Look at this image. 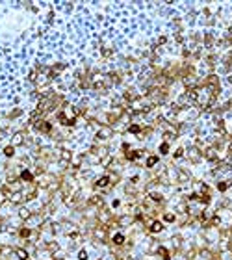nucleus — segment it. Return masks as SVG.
<instances>
[{"label": "nucleus", "instance_id": "obj_1", "mask_svg": "<svg viewBox=\"0 0 232 260\" xmlns=\"http://www.w3.org/2000/svg\"><path fill=\"white\" fill-rule=\"evenodd\" d=\"M113 136V128L110 127H99L97 130V139H110Z\"/></svg>", "mask_w": 232, "mask_h": 260}, {"label": "nucleus", "instance_id": "obj_2", "mask_svg": "<svg viewBox=\"0 0 232 260\" xmlns=\"http://www.w3.org/2000/svg\"><path fill=\"white\" fill-rule=\"evenodd\" d=\"M22 143H24V134H22V132L13 134V137H11V145H13V147H19V145H22Z\"/></svg>", "mask_w": 232, "mask_h": 260}, {"label": "nucleus", "instance_id": "obj_3", "mask_svg": "<svg viewBox=\"0 0 232 260\" xmlns=\"http://www.w3.org/2000/svg\"><path fill=\"white\" fill-rule=\"evenodd\" d=\"M34 127L37 128V130H41V132H50V123H45V121H35L34 123Z\"/></svg>", "mask_w": 232, "mask_h": 260}, {"label": "nucleus", "instance_id": "obj_4", "mask_svg": "<svg viewBox=\"0 0 232 260\" xmlns=\"http://www.w3.org/2000/svg\"><path fill=\"white\" fill-rule=\"evenodd\" d=\"M60 158L63 160V162H71V160H73V152H71L69 149H61L60 151Z\"/></svg>", "mask_w": 232, "mask_h": 260}, {"label": "nucleus", "instance_id": "obj_5", "mask_svg": "<svg viewBox=\"0 0 232 260\" xmlns=\"http://www.w3.org/2000/svg\"><path fill=\"white\" fill-rule=\"evenodd\" d=\"M19 180H22V182H32V180H34V175H32L30 171H26V169H24V171L19 175Z\"/></svg>", "mask_w": 232, "mask_h": 260}, {"label": "nucleus", "instance_id": "obj_6", "mask_svg": "<svg viewBox=\"0 0 232 260\" xmlns=\"http://www.w3.org/2000/svg\"><path fill=\"white\" fill-rule=\"evenodd\" d=\"M21 201H22V193H21V191H15V193H11V195H9V203L19 204Z\"/></svg>", "mask_w": 232, "mask_h": 260}, {"label": "nucleus", "instance_id": "obj_7", "mask_svg": "<svg viewBox=\"0 0 232 260\" xmlns=\"http://www.w3.org/2000/svg\"><path fill=\"white\" fill-rule=\"evenodd\" d=\"M204 156H206V160H215V156H217V152H215V149L214 147H210V149H206V151H204Z\"/></svg>", "mask_w": 232, "mask_h": 260}, {"label": "nucleus", "instance_id": "obj_8", "mask_svg": "<svg viewBox=\"0 0 232 260\" xmlns=\"http://www.w3.org/2000/svg\"><path fill=\"white\" fill-rule=\"evenodd\" d=\"M19 218H21V219H24V221H26V219H30V218H32V212H30L28 208H21V210H19Z\"/></svg>", "mask_w": 232, "mask_h": 260}, {"label": "nucleus", "instance_id": "obj_9", "mask_svg": "<svg viewBox=\"0 0 232 260\" xmlns=\"http://www.w3.org/2000/svg\"><path fill=\"white\" fill-rule=\"evenodd\" d=\"M110 182H112V180H110V176H102V178H99V180H97V184H95V186H97V188H106Z\"/></svg>", "mask_w": 232, "mask_h": 260}, {"label": "nucleus", "instance_id": "obj_10", "mask_svg": "<svg viewBox=\"0 0 232 260\" xmlns=\"http://www.w3.org/2000/svg\"><path fill=\"white\" fill-rule=\"evenodd\" d=\"M15 255H17L19 260H28V251H26V249H17V251H15Z\"/></svg>", "mask_w": 232, "mask_h": 260}, {"label": "nucleus", "instance_id": "obj_11", "mask_svg": "<svg viewBox=\"0 0 232 260\" xmlns=\"http://www.w3.org/2000/svg\"><path fill=\"white\" fill-rule=\"evenodd\" d=\"M82 162H84V156H74V158L71 160V165L78 169V167H80V165H82Z\"/></svg>", "mask_w": 232, "mask_h": 260}, {"label": "nucleus", "instance_id": "obj_12", "mask_svg": "<svg viewBox=\"0 0 232 260\" xmlns=\"http://www.w3.org/2000/svg\"><path fill=\"white\" fill-rule=\"evenodd\" d=\"M87 203H89V204H93V206H99V208L102 206V199H100V197H97V195H93L91 199L87 201Z\"/></svg>", "mask_w": 232, "mask_h": 260}, {"label": "nucleus", "instance_id": "obj_13", "mask_svg": "<svg viewBox=\"0 0 232 260\" xmlns=\"http://www.w3.org/2000/svg\"><path fill=\"white\" fill-rule=\"evenodd\" d=\"M19 234H21V238H26V240H28V238H34V236H32V230H30V228H21V230H19Z\"/></svg>", "mask_w": 232, "mask_h": 260}, {"label": "nucleus", "instance_id": "obj_14", "mask_svg": "<svg viewBox=\"0 0 232 260\" xmlns=\"http://www.w3.org/2000/svg\"><path fill=\"white\" fill-rule=\"evenodd\" d=\"M162 230H163V225L160 221H154L151 225V232H162Z\"/></svg>", "mask_w": 232, "mask_h": 260}, {"label": "nucleus", "instance_id": "obj_15", "mask_svg": "<svg viewBox=\"0 0 232 260\" xmlns=\"http://www.w3.org/2000/svg\"><path fill=\"white\" fill-rule=\"evenodd\" d=\"M6 201H9V193H7L4 188H0V204L6 203Z\"/></svg>", "mask_w": 232, "mask_h": 260}, {"label": "nucleus", "instance_id": "obj_16", "mask_svg": "<svg viewBox=\"0 0 232 260\" xmlns=\"http://www.w3.org/2000/svg\"><path fill=\"white\" fill-rule=\"evenodd\" d=\"M141 156H143V151H134L128 154V160H139Z\"/></svg>", "mask_w": 232, "mask_h": 260}, {"label": "nucleus", "instance_id": "obj_17", "mask_svg": "<svg viewBox=\"0 0 232 260\" xmlns=\"http://www.w3.org/2000/svg\"><path fill=\"white\" fill-rule=\"evenodd\" d=\"M113 243H115V245H123L124 243V236L123 234H115L113 236Z\"/></svg>", "mask_w": 232, "mask_h": 260}, {"label": "nucleus", "instance_id": "obj_18", "mask_svg": "<svg viewBox=\"0 0 232 260\" xmlns=\"http://www.w3.org/2000/svg\"><path fill=\"white\" fill-rule=\"evenodd\" d=\"M158 164V156H149L147 158V167H154Z\"/></svg>", "mask_w": 232, "mask_h": 260}, {"label": "nucleus", "instance_id": "obj_19", "mask_svg": "<svg viewBox=\"0 0 232 260\" xmlns=\"http://www.w3.org/2000/svg\"><path fill=\"white\" fill-rule=\"evenodd\" d=\"M188 154H190L191 156V160H197L199 158V156H200V152H199V149H190V151H188Z\"/></svg>", "mask_w": 232, "mask_h": 260}, {"label": "nucleus", "instance_id": "obj_20", "mask_svg": "<svg viewBox=\"0 0 232 260\" xmlns=\"http://www.w3.org/2000/svg\"><path fill=\"white\" fill-rule=\"evenodd\" d=\"M112 160H113V158H112V156H110V154H106V156H104V158H102V160H100V165H102V167H108V165H110V164H112Z\"/></svg>", "mask_w": 232, "mask_h": 260}, {"label": "nucleus", "instance_id": "obj_21", "mask_svg": "<svg viewBox=\"0 0 232 260\" xmlns=\"http://www.w3.org/2000/svg\"><path fill=\"white\" fill-rule=\"evenodd\" d=\"M4 154H6L7 158H11V156L15 154V147H13V145H9V147H6V149H4Z\"/></svg>", "mask_w": 232, "mask_h": 260}, {"label": "nucleus", "instance_id": "obj_22", "mask_svg": "<svg viewBox=\"0 0 232 260\" xmlns=\"http://www.w3.org/2000/svg\"><path fill=\"white\" fill-rule=\"evenodd\" d=\"M132 221H134V218H130V216H124L123 219H119V225H123V227H124V225H130Z\"/></svg>", "mask_w": 232, "mask_h": 260}, {"label": "nucleus", "instance_id": "obj_23", "mask_svg": "<svg viewBox=\"0 0 232 260\" xmlns=\"http://www.w3.org/2000/svg\"><path fill=\"white\" fill-rule=\"evenodd\" d=\"M46 249H48L50 253H56V251L60 249V245H58L56 242H54V243H46Z\"/></svg>", "mask_w": 232, "mask_h": 260}, {"label": "nucleus", "instance_id": "obj_24", "mask_svg": "<svg viewBox=\"0 0 232 260\" xmlns=\"http://www.w3.org/2000/svg\"><path fill=\"white\" fill-rule=\"evenodd\" d=\"M128 132H132V134H139V132H141V127H139V125H130V127H128Z\"/></svg>", "mask_w": 232, "mask_h": 260}, {"label": "nucleus", "instance_id": "obj_25", "mask_svg": "<svg viewBox=\"0 0 232 260\" xmlns=\"http://www.w3.org/2000/svg\"><path fill=\"white\" fill-rule=\"evenodd\" d=\"M158 253L163 257V260H169V253H167V249H165V247H158Z\"/></svg>", "mask_w": 232, "mask_h": 260}, {"label": "nucleus", "instance_id": "obj_26", "mask_svg": "<svg viewBox=\"0 0 232 260\" xmlns=\"http://www.w3.org/2000/svg\"><path fill=\"white\" fill-rule=\"evenodd\" d=\"M188 178H190V175H186L184 171H180V173H178V180H180V182H186Z\"/></svg>", "mask_w": 232, "mask_h": 260}, {"label": "nucleus", "instance_id": "obj_27", "mask_svg": "<svg viewBox=\"0 0 232 260\" xmlns=\"http://www.w3.org/2000/svg\"><path fill=\"white\" fill-rule=\"evenodd\" d=\"M28 80H37V69H32V71H30Z\"/></svg>", "mask_w": 232, "mask_h": 260}, {"label": "nucleus", "instance_id": "obj_28", "mask_svg": "<svg viewBox=\"0 0 232 260\" xmlns=\"http://www.w3.org/2000/svg\"><path fill=\"white\" fill-rule=\"evenodd\" d=\"M227 188H229V182H219L217 184V190L219 191H227Z\"/></svg>", "mask_w": 232, "mask_h": 260}, {"label": "nucleus", "instance_id": "obj_29", "mask_svg": "<svg viewBox=\"0 0 232 260\" xmlns=\"http://www.w3.org/2000/svg\"><path fill=\"white\" fill-rule=\"evenodd\" d=\"M160 152H162V154H167V152H169V145L167 143H162V145H160Z\"/></svg>", "mask_w": 232, "mask_h": 260}, {"label": "nucleus", "instance_id": "obj_30", "mask_svg": "<svg viewBox=\"0 0 232 260\" xmlns=\"http://www.w3.org/2000/svg\"><path fill=\"white\" fill-rule=\"evenodd\" d=\"M163 219H165L167 223H173V221H175L176 218H175V214H165V216H163Z\"/></svg>", "mask_w": 232, "mask_h": 260}, {"label": "nucleus", "instance_id": "obj_31", "mask_svg": "<svg viewBox=\"0 0 232 260\" xmlns=\"http://www.w3.org/2000/svg\"><path fill=\"white\" fill-rule=\"evenodd\" d=\"M149 197H151L152 201H158V203H160V201H162V195H160V193H151Z\"/></svg>", "mask_w": 232, "mask_h": 260}, {"label": "nucleus", "instance_id": "obj_32", "mask_svg": "<svg viewBox=\"0 0 232 260\" xmlns=\"http://www.w3.org/2000/svg\"><path fill=\"white\" fill-rule=\"evenodd\" d=\"M52 230L54 232H61V225L60 223H52Z\"/></svg>", "mask_w": 232, "mask_h": 260}, {"label": "nucleus", "instance_id": "obj_33", "mask_svg": "<svg viewBox=\"0 0 232 260\" xmlns=\"http://www.w3.org/2000/svg\"><path fill=\"white\" fill-rule=\"evenodd\" d=\"M95 236H97V238H99V240H104V238H106L104 230H97V232H95Z\"/></svg>", "mask_w": 232, "mask_h": 260}, {"label": "nucleus", "instance_id": "obj_34", "mask_svg": "<svg viewBox=\"0 0 232 260\" xmlns=\"http://www.w3.org/2000/svg\"><path fill=\"white\" fill-rule=\"evenodd\" d=\"M19 115H21V110H13V112L9 113V117H11V119H15V117H19Z\"/></svg>", "mask_w": 232, "mask_h": 260}, {"label": "nucleus", "instance_id": "obj_35", "mask_svg": "<svg viewBox=\"0 0 232 260\" xmlns=\"http://www.w3.org/2000/svg\"><path fill=\"white\" fill-rule=\"evenodd\" d=\"M165 43H167V37L165 35H160L158 37V45H165Z\"/></svg>", "mask_w": 232, "mask_h": 260}, {"label": "nucleus", "instance_id": "obj_36", "mask_svg": "<svg viewBox=\"0 0 232 260\" xmlns=\"http://www.w3.org/2000/svg\"><path fill=\"white\" fill-rule=\"evenodd\" d=\"M78 258L80 260H87V253H85V251H80V253H78Z\"/></svg>", "mask_w": 232, "mask_h": 260}, {"label": "nucleus", "instance_id": "obj_37", "mask_svg": "<svg viewBox=\"0 0 232 260\" xmlns=\"http://www.w3.org/2000/svg\"><path fill=\"white\" fill-rule=\"evenodd\" d=\"M182 154H184V149H178V151L175 152V158H180V156H182Z\"/></svg>", "mask_w": 232, "mask_h": 260}, {"label": "nucleus", "instance_id": "obj_38", "mask_svg": "<svg viewBox=\"0 0 232 260\" xmlns=\"http://www.w3.org/2000/svg\"><path fill=\"white\" fill-rule=\"evenodd\" d=\"M176 208H178V212H186V204H178Z\"/></svg>", "mask_w": 232, "mask_h": 260}, {"label": "nucleus", "instance_id": "obj_39", "mask_svg": "<svg viewBox=\"0 0 232 260\" xmlns=\"http://www.w3.org/2000/svg\"><path fill=\"white\" fill-rule=\"evenodd\" d=\"M229 106H230V108H232V100H230V102H229Z\"/></svg>", "mask_w": 232, "mask_h": 260}, {"label": "nucleus", "instance_id": "obj_40", "mask_svg": "<svg viewBox=\"0 0 232 260\" xmlns=\"http://www.w3.org/2000/svg\"><path fill=\"white\" fill-rule=\"evenodd\" d=\"M0 230H2V225H0Z\"/></svg>", "mask_w": 232, "mask_h": 260}, {"label": "nucleus", "instance_id": "obj_41", "mask_svg": "<svg viewBox=\"0 0 232 260\" xmlns=\"http://www.w3.org/2000/svg\"><path fill=\"white\" fill-rule=\"evenodd\" d=\"M2 134H4V132H0V136H2Z\"/></svg>", "mask_w": 232, "mask_h": 260}]
</instances>
